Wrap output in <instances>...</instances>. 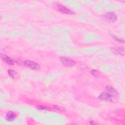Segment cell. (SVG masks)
Wrapping results in <instances>:
<instances>
[{
    "mask_svg": "<svg viewBox=\"0 0 125 125\" xmlns=\"http://www.w3.org/2000/svg\"><path fill=\"white\" fill-rule=\"evenodd\" d=\"M105 89V92H103L99 95V99L102 101L117 102L119 98V95L117 90L110 85H107Z\"/></svg>",
    "mask_w": 125,
    "mask_h": 125,
    "instance_id": "6da1fadb",
    "label": "cell"
},
{
    "mask_svg": "<svg viewBox=\"0 0 125 125\" xmlns=\"http://www.w3.org/2000/svg\"><path fill=\"white\" fill-rule=\"evenodd\" d=\"M101 17L104 21L111 24L115 23L118 21V18L116 14L112 11L105 12L102 14Z\"/></svg>",
    "mask_w": 125,
    "mask_h": 125,
    "instance_id": "7a4b0ae2",
    "label": "cell"
},
{
    "mask_svg": "<svg viewBox=\"0 0 125 125\" xmlns=\"http://www.w3.org/2000/svg\"><path fill=\"white\" fill-rule=\"evenodd\" d=\"M53 6L55 9H56L58 11L68 15H74L75 13L70 9L65 7L63 5H61L60 3L56 2L53 3Z\"/></svg>",
    "mask_w": 125,
    "mask_h": 125,
    "instance_id": "3957f363",
    "label": "cell"
},
{
    "mask_svg": "<svg viewBox=\"0 0 125 125\" xmlns=\"http://www.w3.org/2000/svg\"><path fill=\"white\" fill-rule=\"evenodd\" d=\"M59 59L62 63L66 67H73L76 64L75 61L66 56H60Z\"/></svg>",
    "mask_w": 125,
    "mask_h": 125,
    "instance_id": "277c9868",
    "label": "cell"
},
{
    "mask_svg": "<svg viewBox=\"0 0 125 125\" xmlns=\"http://www.w3.org/2000/svg\"><path fill=\"white\" fill-rule=\"evenodd\" d=\"M23 63H24V65L26 67L33 70H40L41 68V66L40 65V64H39L37 62H34L33 61L25 60L24 62Z\"/></svg>",
    "mask_w": 125,
    "mask_h": 125,
    "instance_id": "5b68a950",
    "label": "cell"
},
{
    "mask_svg": "<svg viewBox=\"0 0 125 125\" xmlns=\"http://www.w3.org/2000/svg\"><path fill=\"white\" fill-rule=\"evenodd\" d=\"M0 58L1 60L3 61L4 62H5L6 63L9 64V65H13L14 64V61L9 57H8V56H7L5 54H0Z\"/></svg>",
    "mask_w": 125,
    "mask_h": 125,
    "instance_id": "8992f818",
    "label": "cell"
},
{
    "mask_svg": "<svg viewBox=\"0 0 125 125\" xmlns=\"http://www.w3.org/2000/svg\"><path fill=\"white\" fill-rule=\"evenodd\" d=\"M112 51L116 54L124 56L125 55V48L123 46H117L111 48Z\"/></svg>",
    "mask_w": 125,
    "mask_h": 125,
    "instance_id": "52a82bcc",
    "label": "cell"
},
{
    "mask_svg": "<svg viewBox=\"0 0 125 125\" xmlns=\"http://www.w3.org/2000/svg\"><path fill=\"white\" fill-rule=\"evenodd\" d=\"M17 114L13 111L8 112L5 115V119L8 122H12L17 118Z\"/></svg>",
    "mask_w": 125,
    "mask_h": 125,
    "instance_id": "ba28073f",
    "label": "cell"
},
{
    "mask_svg": "<svg viewBox=\"0 0 125 125\" xmlns=\"http://www.w3.org/2000/svg\"><path fill=\"white\" fill-rule=\"evenodd\" d=\"M7 73L9 76L11 77L13 79H17L19 77L18 73L12 69H8L7 70Z\"/></svg>",
    "mask_w": 125,
    "mask_h": 125,
    "instance_id": "9c48e42d",
    "label": "cell"
},
{
    "mask_svg": "<svg viewBox=\"0 0 125 125\" xmlns=\"http://www.w3.org/2000/svg\"><path fill=\"white\" fill-rule=\"evenodd\" d=\"M37 108L40 110H48V111H52L51 109L48 107L42 105H40L37 107Z\"/></svg>",
    "mask_w": 125,
    "mask_h": 125,
    "instance_id": "30bf717a",
    "label": "cell"
},
{
    "mask_svg": "<svg viewBox=\"0 0 125 125\" xmlns=\"http://www.w3.org/2000/svg\"><path fill=\"white\" fill-rule=\"evenodd\" d=\"M91 74L94 77H98L100 75V72L96 69H93L91 71Z\"/></svg>",
    "mask_w": 125,
    "mask_h": 125,
    "instance_id": "8fae6325",
    "label": "cell"
},
{
    "mask_svg": "<svg viewBox=\"0 0 125 125\" xmlns=\"http://www.w3.org/2000/svg\"><path fill=\"white\" fill-rule=\"evenodd\" d=\"M111 36H112V37H113V38L114 39V40L115 41H116V42H118L122 43H124V40H121V39H119L118 38H117L116 36H115L114 35H111Z\"/></svg>",
    "mask_w": 125,
    "mask_h": 125,
    "instance_id": "7c38bea8",
    "label": "cell"
},
{
    "mask_svg": "<svg viewBox=\"0 0 125 125\" xmlns=\"http://www.w3.org/2000/svg\"><path fill=\"white\" fill-rule=\"evenodd\" d=\"M53 107L55 109H57L58 110H59V111H63V109L59 106L58 105H53Z\"/></svg>",
    "mask_w": 125,
    "mask_h": 125,
    "instance_id": "4fadbf2b",
    "label": "cell"
},
{
    "mask_svg": "<svg viewBox=\"0 0 125 125\" xmlns=\"http://www.w3.org/2000/svg\"><path fill=\"white\" fill-rule=\"evenodd\" d=\"M90 124L91 125H93V124H96V123H95V122L94 121H90L89 122Z\"/></svg>",
    "mask_w": 125,
    "mask_h": 125,
    "instance_id": "5bb4252c",
    "label": "cell"
}]
</instances>
